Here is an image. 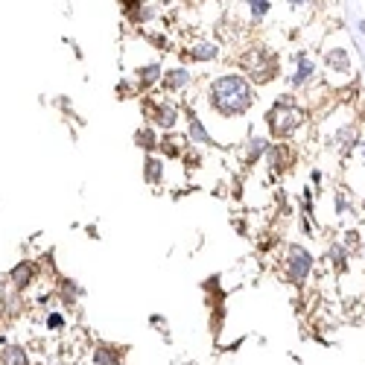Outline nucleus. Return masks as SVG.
<instances>
[{
    "label": "nucleus",
    "instance_id": "nucleus-1",
    "mask_svg": "<svg viewBox=\"0 0 365 365\" xmlns=\"http://www.w3.org/2000/svg\"><path fill=\"white\" fill-rule=\"evenodd\" d=\"M255 85L237 71H225L205 85V106L217 120H242L255 108Z\"/></svg>",
    "mask_w": 365,
    "mask_h": 365
},
{
    "label": "nucleus",
    "instance_id": "nucleus-2",
    "mask_svg": "<svg viewBox=\"0 0 365 365\" xmlns=\"http://www.w3.org/2000/svg\"><path fill=\"white\" fill-rule=\"evenodd\" d=\"M237 68L252 85H269L281 76V53L266 41H249L237 53Z\"/></svg>",
    "mask_w": 365,
    "mask_h": 365
},
{
    "label": "nucleus",
    "instance_id": "nucleus-3",
    "mask_svg": "<svg viewBox=\"0 0 365 365\" xmlns=\"http://www.w3.org/2000/svg\"><path fill=\"white\" fill-rule=\"evenodd\" d=\"M322 68L330 85H345L356 76V65H354V53L348 44V33L345 29H336L330 33L322 44Z\"/></svg>",
    "mask_w": 365,
    "mask_h": 365
},
{
    "label": "nucleus",
    "instance_id": "nucleus-4",
    "mask_svg": "<svg viewBox=\"0 0 365 365\" xmlns=\"http://www.w3.org/2000/svg\"><path fill=\"white\" fill-rule=\"evenodd\" d=\"M307 123V108H304L295 94H284L275 100L266 111V126H269V138L272 140H289L301 132V126Z\"/></svg>",
    "mask_w": 365,
    "mask_h": 365
},
{
    "label": "nucleus",
    "instance_id": "nucleus-5",
    "mask_svg": "<svg viewBox=\"0 0 365 365\" xmlns=\"http://www.w3.org/2000/svg\"><path fill=\"white\" fill-rule=\"evenodd\" d=\"M140 114L149 126H155L158 132H175L181 123V108L170 100V97H152V94H140Z\"/></svg>",
    "mask_w": 365,
    "mask_h": 365
},
{
    "label": "nucleus",
    "instance_id": "nucleus-6",
    "mask_svg": "<svg viewBox=\"0 0 365 365\" xmlns=\"http://www.w3.org/2000/svg\"><path fill=\"white\" fill-rule=\"evenodd\" d=\"M313 266H316V257L310 255V249H304L301 242H289L284 249V275L289 284H295V287L307 284L313 275Z\"/></svg>",
    "mask_w": 365,
    "mask_h": 365
},
{
    "label": "nucleus",
    "instance_id": "nucleus-7",
    "mask_svg": "<svg viewBox=\"0 0 365 365\" xmlns=\"http://www.w3.org/2000/svg\"><path fill=\"white\" fill-rule=\"evenodd\" d=\"M178 58L187 65H210V62H220L222 58V44L217 38H190L185 41V47L178 50Z\"/></svg>",
    "mask_w": 365,
    "mask_h": 365
},
{
    "label": "nucleus",
    "instance_id": "nucleus-8",
    "mask_svg": "<svg viewBox=\"0 0 365 365\" xmlns=\"http://www.w3.org/2000/svg\"><path fill=\"white\" fill-rule=\"evenodd\" d=\"M316 76H319V65H316L313 53H310L307 47L295 50V53H292V71H287V73H284L287 85H289L292 91H301V88L313 85V82H316Z\"/></svg>",
    "mask_w": 365,
    "mask_h": 365
},
{
    "label": "nucleus",
    "instance_id": "nucleus-9",
    "mask_svg": "<svg viewBox=\"0 0 365 365\" xmlns=\"http://www.w3.org/2000/svg\"><path fill=\"white\" fill-rule=\"evenodd\" d=\"M6 278H9V287L24 295L26 289H33L36 281L41 278V263L33 260V257H21V260L6 272Z\"/></svg>",
    "mask_w": 365,
    "mask_h": 365
},
{
    "label": "nucleus",
    "instance_id": "nucleus-10",
    "mask_svg": "<svg viewBox=\"0 0 365 365\" xmlns=\"http://www.w3.org/2000/svg\"><path fill=\"white\" fill-rule=\"evenodd\" d=\"M278 0H234V12L242 15V26H263L272 12H275Z\"/></svg>",
    "mask_w": 365,
    "mask_h": 365
},
{
    "label": "nucleus",
    "instance_id": "nucleus-11",
    "mask_svg": "<svg viewBox=\"0 0 365 365\" xmlns=\"http://www.w3.org/2000/svg\"><path fill=\"white\" fill-rule=\"evenodd\" d=\"M161 73H164V62H161L158 56H152L149 62H138V65L129 71V76L135 79V85H138L140 94H149L152 88H158Z\"/></svg>",
    "mask_w": 365,
    "mask_h": 365
},
{
    "label": "nucleus",
    "instance_id": "nucleus-12",
    "mask_svg": "<svg viewBox=\"0 0 365 365\" xmlns=\"http://www.w3.org/2000/svg\"><path fill=\"white\" fill-rule=\"evenodd\" d=\"M263 158H266L272 175H287L295 167V149L287 140H275V143H269Z\"/></svg>",
    "mask_w": 365,
    "mask_h": 365
},
{
    "label": "nucleus",
    "instance_id": "nucleus-13",
    "mask_svg": "<svg viewBox=\"0 0 365 365\" xmlns=\"http://www.w3.org/2000/svg\"><path fill=\"white\" fill-rule=\"evenodd\" d=\"M190 85H193V71L187 65H173V68H164L158 91L161 94H185Z\"/></svg>",
    "mask_w": 365,
    "mask_h": 365
},
{
    "label": "nucleus",
    "instance_id": "nucleus-14",
    "mask_svg": "<svg viewBox=\"0 0 365 365\" xmlns=\"http://www.w3.org/2000/svg\"><path fill=\"white\" fill-rule=\"evenodd\" d=\"M185 111H187V126H185L187 143H190V146H210V143H214V135H210V129L205 126V120H202L190 106H187Z\"/></svg>",
    "mask_w": 365,
    "mask_h": 365
},
{
    "label": "nucleus",
    "instance_id": "nucleus-15",
    "mask_svg": "<svg viewBox=\"0 0 365 365\" xmlns=\"http://www.w3.org/2000/svg\"><path fill=\"white\" fill-rule=\"evenodd\" d=\"M164 178H167V161L158 152H149L143 158V181L149 187H164Z\"/></svg>",
    "mask_w": 365,
    "mask_h": 365
},
{
    "label": "nucleus",
    "instance_id": "nucleus-16",
    "mask_svg": "<svg viewBox=\"0 0 365 365\" xmlns=\"http://www.w3.org/2000/svg\"><path fill=\"white\" fill-rule=\"evenodd\" d=\"M316 4L319 0H281V6H284V15L289 24H304V21H310V15L316 12Z\"/></svg>",
    "mask_w": 365,
    "mask_h": 365
},
{
    "label": "nucleus",
    "instance_id": "nucleus-17",
    "mask_svg": "<svg viewBox=\"0 0 365 365\" xmlns=\"http://www.w3.org/2000/svg\"><path fill=\"white\" fill-rule=\"evenodd\" d=\"M266 149H269V138H263V135L246 138V140H242V167L252 170L266 155Z\"/></svg>",
    "mask_w": 365,
    "mask_h": 365
},
{
    "label": "nucleus",
    "instance_id": "nucleus-18",
    "mask_svg": "<svg viewBox=\"0 0 365 365\" xmlns=\"http://www.w3.org/2000/svg\"><path fill=\"white\" fill-rule=\"evenodd\" d=\"M187 149V138L185 135H173V132H164L161 143H158V155L164 161H178L181 155H185Z\"/></svg>",
    "mask_w": 365,
    "mask_h": 365
},
{
    "label": "nucleus",
    "instance_id": "nucleus-19",
    "mask_svg": "<svg viewBox=\"0 0 365 365\" xmlns=\"http://www.w3.org/2000/svg\"><path fill=\"white\" fill-rule=\"evenodd\" d=\"M82 295H85V287L79 281H73V278H58L56 281V298L62 301L65 307H73Z\"/></svg>",
    "mask_w": 365,
    "mask_h": 365
},
{
    "label": "nucleus",
    "instance_id": "nucleus-20",
    "mask_svg": "<svg viewBox=\"0 0 365 365\" xmlns=\"http://www.w3.org/2000/svg\"><path fill=\"white\" fill-rule=\"evenodd\" d=\"M132 140H135V146L140 149V152H158V143H161V135H158V129L155 126H149V123H143V126H138L135 129V135H132Z\"/></svg>",
    "mask_w": 365,
    "mask_h": 365
},
{
    "label": "nucleus",
    "instance_id": "nucleus-21",
    "mask_svg": "<svg viewBox=\"0 0 365 365\" xmlns=\"http://www.w3.org/2000/svg\"><path fill=\"white\" fill-rule=\"evenodd\" d=\"M327 260H330V266H333L336 275H345L348 266H351V249L345 246V242H330L327 246Z\"/></svg>",
    "mask_w": 365,
    "mask_h": 365
},
{
    "label": "nucleus",
    "instance_id": "nucleus-22",
    "mask_svg": "<svg viewBox=\"0 0 365 365\" xmlns=\"http://www.w3.org/2000/svg\"><path fill=\"white\" fill-rule=\"evenodd\" d=\"M91 359H94V365H120L123 362V354H120V348H114V345H97Z\"/></svg>",
    "mask_w": 365,
    "mask_h": 365
},
{
    "label": "nucleus",
    "instance_id": "nucleus-23",
    "mask_svg": "<svg viewBox=\"0 0 365 365\" xmlns=\"http://www.w3.org/2000/svg\"><path fill=\"white\" fill-rule=\"evenodd\" d=\"M0 365H29V356L21 345H4L0 348Z\"/></svg>",
    "mask_w": 365,
    "mask_h": 365
},
{
    "label": "nucleus",
    "instance_id": "nucleus-24",
    "mask_svg": "<svg viewBox=\"0 0 365 365\" xmlns=\"http://www.w3.org/2000/svg\"><path fill=\"white\" fill-rule=\"evenodd\" d=\"M114 97H117V100H135V97H140L135 79H132V76H120L117 85H114Z\"/></svg>",
    "mask_w": 365,
    "mask_h": 365
},
{
    "label": "nucleus",
    "instance_id": "nucleus-25",
    "mask_svg": "<svg viewBox=\"0 0 365 365\" xmlns=\"http://www.w3.org/2000/svg\"><path fill=\"white\" fill-rule=\"evenodd\" d=\"M143 4H146V0H117L120 15H123V21H126V24H132V21H135V15L143 9Z\"/></svg>",
    "mask_w": 365,
    "mask_h": 365
},
{
    "label": "nucleus",
    "instance_id": "nucleus-26",
    "mask_svg": "<svg viewBox=\"0 0 365 365\" xmlns=\"http://www.w3.org/2000/svg\"><path fill=\"white\" fill-rule=\"evenodd\" d=\"M65 313H58V310H50L47 316H44V324H47V330H53V333H58V330H62L65 327Z\"/></svg>",
    "mask_w": 365,
    "mask_h": 365
},
{
    "label": "nucleus",
    "instance_id": "nucleus-27",
    "mask_svg": "<svg viewBox=\"0 0 365 365\" xmlns=\"http://www.w3.org/2000/svg\"><path fill=\"white\" fill-rule=\"evenodd\" d=\"M333 202H336V214H348V210H351L345 190H336V196H333Z\"/></svg>",
    "mask_w": 365,
    "mask_h": 365
},
{
    "label": "nucleus",
    "instance_id": "nucleus-28",
    "mask_svg": "<svg viewBox=\"0 0 365 365\" xmlns=\"http://www.w3.org/2000/svg\"><path fill=\"white\" fill-rule=\"evenodd\" d=\"M149 324L155 327L158 333H164V336H170V333H167V319H164V316H149Z\"/></svg>",
    "mask_w": 365,
    "mask_h": 365
},
{
    "label": "nucleus",
    "instance_id": "nucleus-29",
    "mask_svg": "<svg viewBox=\"0 0 365 365\" xmlns=\"http://www.w3.org/2000/svg\"><path fill=\"white\" fill-rule=\"evenodd\" d=\"M310 181H313V187H322V170H313L310 173Z\"/></svg>",
    "mask_w": 365,
    "mask_h": 365
},
{
    "label": "nucleus",
    "instance_id": "nucleus-30",
    "mask_svg": "<svg viewBox=\"0 0 365 365\" xmlns=\"http://www.w3.org/2000/svg\"><path fill=\"white\" fill-rule=\"evenodd\" d=\"M356 149H359V164L365 167V138H359V143H356Z\"/></svg>",
    "mask_w": 365,
    "mask_h": 365
},
{
    "label": "nucleus",
    "instance_id": "nucleus-31",
    "mask_svg": "<svg viewBox=\"0 0 365 365\" xmlns=\"http://www.w3.org/2000/svg\"><path fill=\"white\" fill-rule=\"evenodd\" d=\"M356 29H359V36H365V21H356Z\"/></svg>",
    "mask_w": 365,
    "mask_h": 365
}]
</instances>
